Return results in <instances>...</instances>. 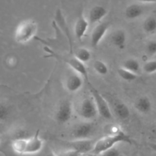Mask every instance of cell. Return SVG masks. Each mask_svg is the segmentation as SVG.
<instances>
[{"mask_svg": "<svg viewBox=\"0 0 156 156\" xmlns=\"http://www.w3.org/2000/svg\"><path fill=\"white\" fill-rule=\"evenodd\" d=\"M122 143L132 144L133 141L130 137L124 132L121 130L117 131L114 133L105 136L100 140H97L91 153L98 155L105 151L116 146V145L118 143Z\"/></svg>", "mask_w": 156, "mask_h": 156, "instance_id": "cell-1", "label": "cell"}, {"mask_svg": "<svg viewBox=\"0 0 156 156\" xmlns=\"http://www.w3.org/2000/svg\"><path fill=\"white\" fill-rule=\"evenodd\" d=\"M37 22L34 19H26L21 21L15 31V40L18 44H27L30 42L37 34Z\"/></svg>", "mask_w": 156, "mask_h": 156, "instance_id": "cell-2", "label": "cell"}, {"mask_svg": "<svg viewBox=\"0 0 156 156\" xmlns=\"http://www.w3.org/2000/svg\"><path fill=\"white\" fill-rule=\"evenodd\" d=\"M88 85L89 86L90 91L91 93V97L94 99L95 102L96 107H97L98 111V115H100L102 118L105 120H111L113 119V114L110 108L109 105L106 99L103 97L101 94L91 85L90 82H88Z\"/></svg>", "mask_w": 156, "mask_h": 156, "instance_id": "cell-3", "label": "cell"}, {"mask_svg": "<svg viewBox=\"0 0 156 156\" xmlns=\"http://www.w3.org/2000/svg\"><path fill=\"white\" fill-rule=\"evenodd\" d=\"M73 114V104L69 100L61 101L55 113V120L59 124H65L70 120Z\"/></svg>", "mask_w": 156, "mask_h": 156, "instance_id": "cell-4", "label": "cell"}, {"mask_svg": "<svg viewBox=\"0 0 156 156\" xmlns=\"http://www.w3.org/2000/svg\"><path fill=\"white\" fill-rule=\"evenodd\" d=\"M95 129V125L92 121L85 120V122L76 125L72 132L73 140H85L90 139Z\"/></svg>", "mask_w": 156, "mask_h": 156, "instance_id": "cell-5", "label": "cell"}, {"mask_svg": "<svg viewBox=\"0 0 156 156\" xmlns=\"http://www.w3.org/2000/svg\"><path fill=\"white\" fill-rule=\"evenodd\" d=\"M79 115L85 120L90 121L94 120L98 115V111L92 97L86 98L82 100L79 107Z\"/></svg>", "mask_w": 156, "mask_h": 156, "instance_id": "cell-6", "label": "cell"}, {"mask_svg": "<svg viewBox=\"0 0 156 156\" xmlns=\"http://www.w3.org/2000/svg\"><path fill=\"white\" fill-rule=\"evenodd\" d=\"M110 27H111V22L108 21H101L96 25L91 32V40H90V44L93 48H98L103 38L106 35Z\"/></svg>", "mask_w": 156, "mask_h": 156, "instance_id": "cell-7", "label": "cell"}, {"mask_svg": "<svg viewBox=\"0 0 156 156\" xmlns=\"http://www.w3.org/2000/svg\"><path fill=\"white\" fill-rule=\"evenodd\" d=\"M96 141L91 139H85V140H73L67 143V145L70 149H73L82 155L90 153L94 149Z\"/></svg>", "mask_w": 156, "mask_h": 156, "instance_id": "cell-8", "label": "cell"}, {"mask_svg": "<svg viewBox=\"0 0 156 156\" xmlns=\"http://www.w3.org/2000/svg\"><path fill=\"white\" fill-rule=\"evenodd\" d=\"M44 147V141L40 137L39 131H37L32 136L27 139L24 155H34L41 152Z\"/></svg>", "mask_w": 156, "mask_h": 156, "instance_id": "cell-9", "label": "cell"}, {"mask_svg": "<svg viewBox=\"0 0 156 156\" xmlns=\"http://www.w3.org/2000/svg\"><path fill=\"white\" fill-rule=\"evenodd\" d=\"M83 77L76 72L73 71L66 77L65 81V87L69 92H76L83 86Z\"/></svg>", "mask_w": 156, "mask_h": 156, "instance_id": "cell-10", "label": "cell"}, {"mask_svg": "<svg viewBox=\"0 0 156 156\" xmlns=\"http://www.w3.org/2000/svg\"><path fill=\"white\" fill-rule=\"evenodd\" d=\"M108 11L105 6L96 5L93 6L88 12V18L87 19L89 21V24H98L108 15Z\"/></svg>", "mask_w": 156, "mask_h": 156, "instance_id": "cell-11", "label": "cell"}, {"mask_svg": "<svg viewBox=\"0 0 156 156\" xmlns=\"http://www.w3.org/2000/svg\"><path fill=\"white\" fill-rule=\"evenodd\" d=\"M88 26H89L88 20L85 18L84 15H79L76 21L74 27L75 36L79 41H82L83 40L84 37L85 36V34L88 29Z\"/></svg>", "mask_w": 156, "mask_h": 156, "instance_id": "cell-12", "label": "cell"}, {"mask_svg": "<svg viewBox=\"0 0 156 156\" xmlns=\"http://www.w3.org/2000/svg\"><path fill=\"white\" fill-rule=\"evenodd\" d=\"M65 61L71 67L72 69H73V71L76 72V73H78L79 74H80L82 77L85 78V79H86L87 82H89L88 71H87V69L86 67H85V63H83V62H81L80 60H79L75 56H71V57L66 58Z\"/></svg>", "mask_w": 156, "mask_h": 156, "instance_id": "cell-13", "label": "cell"}, {"mask_svg": "<svg viewBox=\"0 0 156 156\" xmlns=\"http://www.w3.org/2000/svg\"><path fill=\"white\" fill-rule=\"evenodd\" d=\"M127 41V34L123 28H118L114 30L111 35V42L113 45L120 50H123L126 47Z\"/></svg>", "mask_w": 156, "mask_h": 156, "instance_id": "cell-14", "label": "cell"}, {"mask_svg": "<svg viewBox=\"0 0 156 156\" xmlns=\"http://www.w3.org/2000/svg\"><path fill=\"white\" fill-rule=\"evenodd\" d=\"M145 8L142 3H133L129 5L124 11V15L127 19L134 20L139 18L144 14Z\"/></svg>", "mask_w": 156, "mask_h": 156, "instance_id": "cell-15", "label": "cell"}, {"mask_svg": "<svg viewBox=\"0 0 156 156\" xmlns=\"http://www.w3.org/2000/svg\"><path fill=\"white\" fill-rule=\"evenodd\" d=\"M135 108L139 113L147 114L152 109V102L147 96H142L139 98L135 102Z\"/></svg>", "mask_w": 156, "mask_h": 156, "instance_id": "cell-16", "label": "cell"}, {"mask_svg": "<svg viewBox=\"0 0 156 156\" xmlns=\"http://www.w3.org/2000/svg\"><path fill=\"white\" fill-rule=\"evenodd\" d=\"M114 110L116 116L123 121H126L130 117V110L123 102H116L114 105Z\"/></svg>", "mask_w": 156, "mask_h": 156, "instance_id": "cell-17", "label": "cell"}, {"mask_svg": "<svg viewBox=\"0 0 156 156\" xmlns=\"http://www.w3.org/2000/svg\"><path fill=\"white\" fill-rule=\"evenodd\" d=\"M27 139L24 137H19L14 140L12 143V149L15 153L19 155H24L26 149V143H27Z\"/></svg>", "mask_w": 156, "mask_h": 156, "instance_id": "cell-18", "label": "cell"}, {"mask_svg": "<svg viewBox=\"0 0 156 156\" xmlns=\"http://www.w3.org/2000/svg\"><path fill=\"white\" fill-rule=\"evenodd\" d=\"M122 67L129 70V71L136 73V74L141 69V65H140V62L137 59H133V58H129V59H126L123 62V66Z\"/></svg>", "mask_w": 156, "mask_h": 156, "instance_id": "cell-19", "label": "cell"}, {"mask_svg": "<svg viewBox=\"0 0 156 156\" xmlns=\"http://www.w3.org/2000/svg\"><path fill=\"white\" fill-rule=\"evenodd\" d=\"M74 56L83 63L89 62L91 59V52L88 49L85 48V47H81L78 49L75 53Z\"/></svg>", "mask_w": 156, "mask_h": 156, "instance_id": "cell-20", "label": "cell"}, {"mask_svg": "<svg viewBox=\"0 0 156 156\" xmlns=\"http://www.w3.org/2000/svg\"><path fill=\"white\" fill-rule=\"evenodd\" d=\"M12 114V108L9 104L0 101V123L6 121L10 117Z\"/></svg>", "mask_w": 156, "mask_h": 156, "instance_id": "cell-21", "label": "cell"}, {"mask_svg": "<svg viewBox=\"0 0 156 156\" xmlns=\"http://www.w3.org/2000/svg\"><path fill=\"white\" fill-rule=\"evenodd\" d=\"M143 30L147 34H153L156 31V18L153 16L146 18L143 24Z\"/></svg>", "mask_w": 156, "mask_h": 156, "instance_id": "cell-22", "label": "cell"}, {"mask_svg": "<svg viewBox=\"0 0 156 156\" xmlns=\"http://www.w3.org/2000/svg\"><path fill=\"white\" fill-rule=\"evenodd\" d=\"M117 73H118L119 76L126 82H133V81H135L138 78L136 73L129 71V70L126 69L123 67H121V68L117 70Z\"/></svg>", "mask_w": 156, "mask_h": 156, "instance_id": "cell-23", "label": "cell"}, {"mask_svg": "<svg viewBox=\"0 0 156 156\" xmlns=\"http://www.w3.org/2000/svg\"><path fill=\"white\" fill-rule=\"evenodd\" d=\"M93 67H94V69L95 70L96 73H98L101 76H105L109 72L107 64L104 61L100 60V59L94 61Z\"/></svg>", "mask_w": 156, "mask_h": 156, "instance_id": "cell-24", "label": "cell"}, {"mask_svg": "<svg viewBox=\"0 0 156 156\" xmlns=\"http://www.w3.org/2000/svg\"><path fill=\"white\" fill-rule=\"evenodd\" d=\"M145 73L148 74H155L156 73V60H149L145 62L143 66Z\"/></svg>", "mask_w": 156, "mask_h": 156, "instance_id": "cell-25", "label": "cell"}, {"mask_svg": "<svg viewBox=\"0 0 156 156\" xmlns=\"http://www.w3.org/2000/svg\"><path fill=\"white\" fill-rule=\"evenodd\" d=\"M146 50L149 56L152 57V56H156V40H153L148 43L146 47Z\"/></svg>", "mask_w": 156, "mask_h": 156, "instance_id": "cell-26", "label": "cell"}, {"mask_svg": "<svg viewBox=\"0 0 156 156\" xmlns=\"http://www.w3.org/2000/svg\"><path fill=\"white\" fill-rule=\"evenodd\" d=\"M98 156H121V153H120V151L114 146L111 149L103 152L100 155H98Z\"/></svg>", "mask_w": 156, "mask_h": 156, "instance_id": "cell-27", "label": "cell"}, {"mask_svg": "<svg viewBox=\"0 0 156 156\" xmlns=\"http://www.w3.org/2000/svg\"><path fill=\"white\" fill-rule=\"evenodd\" d=\"M82 155L81 153H79V152L76 150H73V149H69L67 152H64V153L60 154L58 156H82Z\"/></svg>", "mask_w": 156, "mask_h": 156, "instance_id": "cell-28", "label": "cell"}, {"mask_svg": "<svg viewBox=\"0 0 156 156\" xmlns=\"http://www.w3.org/2000/svg\"><path fill=\"white\" fill-rule=\"evenodd\" d=\"M136 2L142 3V4H149V3H155L156 0H134Z\"/></svg>", "mask_w": 156, "mask_h": 156, "instance_id": "cell-29", "label": "cell"}, {"mask_svg": "<svg viewBox=\"0 0 156 156\" xmlns=\"http://www.w3.org/2000/svg\"><path fill=\"white\" fill-rule=\"evenodd\" d=\"M149 146L150 147L151 149L154 151V152H156V143H151L149 144Z\"/></svg>", "mask_w": 156, "mask_h": 156, "instance_id": "cell-30", "label": "cell"}, {"mask_svg": "<svg viewBox=\"0 0 156 156\" xmlns=\"http://www.w3.org/2000/svg\"><path fill=\"white\" fill-rule=\"evenodd\" d=\"M154 75H155V77H156V73H155V74H154Z\"/></svg>", "mask_w": 156, "mask_h": 156, "instance_id": "cell-31", "label": "cell"}, {"mask_svg": "<svg viewBox=\"0 0 156 156\" xmlns=\"http://www.w3.org/2000/svg\"><path fill=\"white\" fill-rule=\"evenodd\" d=\"M0 125H1V123H0Z\"/></svg>", "mask_w": 156, "mask_h": 156, "instance_id": "cell-32", "label": "cell"}]
</instances>
